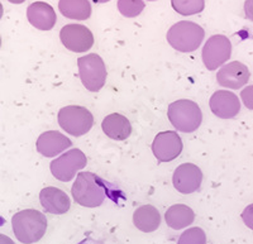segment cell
I'll list each match as a JSON object with an SVG mask.
<instances>
[{
	"instance_id": "23",
	"label": "cell",
	"mask_w": 253,
	"mask_h": 244,
	"mask_svg": "<svg viewBox=\"0 0 253 244\" xmlns=\"http://www.w3.org/2000/svg\"><path fill=\"white\" fill-rule=\"evenodd\" d=\"M177 244H207V236L202 228H190L180 236Z\"/></svg>"
},
{
	"instance_id": "6",
	"label": "cell",
	"mask_w": 253,
	"mask_h": 244,
	"mask_svg": "<svg viewBox=\"0 0 253 244\" xmlns=\"http://www.w3.org/2000/svg\"><path fill=\"white\" fill-rule=\"evenodd\" d=\"M58 124L63 130L74 137L86 134L94 125V117L86 108L67 105L58 112Z\"/></svg>"
},
{
	"instance_id": "27",
	"label": "cell",
	"mask_w": 253,
	"mask_h": 244,
	"mask_svg": "<svg viewBox=\"0 0 253 244\" xmlns=\"http://www.w3.org/2000/svg\"><path fill=\"white\" fill-rule=\"evenodd\" d=\"M0 244H14V243L12 242V239L5 237L4 234H1V236H0Z\"/></svg>"
},
{
	"instance_id": "26",
	"label": "cell",
	"mask_w": 253,
	"mask_h": 244,
	"mask_svg": "<svg viewBox=\"0 0 253 244\" xmlns=\"http://www.w3.org/2000/svg\"><path fill=\"white\" fill-rule=\"evenodd\" d=\"M245 13H246V17L253 22V0H246Z\"/></svg>"
},
{
	"instance_id": "1",
	"label": "cell",
	"mask_w": 253,
	"mask_h": 244,
	"mask_svg": "<svg viewBox=\"0 0 253 244\" xmlns=\"http://www.w3.org/2000/svg\"><path fill=\"white\" fill-rule=\"evenodd\" d=\"M12 227L20 243L33 244L46 234L47 219L38 210L26 209L13 215Z\"/></svg>"
},
{
	"instance_id": "30",
	"label": "cell",
	"mask_w": 253,
	"mask_h": 244,
	"mask_svg": "<svg viewBox=\"0 0 253 244\" xmlns=\"http://www.w3.org/2000/svg\"><path fill=\"white\" fill-rule=\"evenodd\" d=\"M148 1H155V0H148Z\"/></svg>"
},
{
	"instance_id": "7",
	"label": "cell",
	"mask_w": 253,
	"mask_h": 244,
	"mask_svg": "<svg viewBox=\"0 0 253 244\" xmlns=\"http://www.w3.org/2000/svg\"><path fill=\"white\" fill-rule=\"evenodd\" d=\"M86 156L84 155L83 151L75 148L56 158L55 161L51 162L49 167L53 177L57 178L58 181L69 182L75 177L78 171L86 166Z\"/></svg>"
},
{
	"instance_id": "24",
	"label": "cell",
	"mask_w": 253,
	"mask_h": 244,
	"mask_svg": "<svg viewBox=\"0 0 253 244\" xmlns=\"http://www.w3.org/2000/svg\"><path fill=\"white\" fill-rule=\"evenodd\" d=\"M241 99L243 101V104L246 105V108H248L250 110H253V85L245 87V89L241 91Z\"/></svg>"
},
{
	"instance_id": "8",
	"label": "cell",
	"mask_w": 253,
	"mask_h": 244,
	"mask_svg": "<svg viewBox=\"0 0 253 244\" xmlns=\"http://www.w3.org/2000/svg\"><path fill=\"white\" fill-rule=\"evenodd\" d=\"M232 55V43L223 35L211 36L203 48V62L210 71L224 65Z\"/></svg>"
},
{
	"instance_id": "3",
	"label": "cell",
	"mask_w": 253,
	"mask_h": 244,
	"mask_svg": "<svg viewBox=\"0 0 253 244\" xmlns=\"http://www.w3.org/2000/svg\"><path fill=\"white\" fill-rule=\"evenodd\" d=\"M205 32L199 24L189 20H181L173 24L167 32V42L178 52H194L202 44Z\"/></svg>"
},
{
	"instance_id": "14",
	"label": "cell",
	"mask_w": 253,
	"mask_h": 244,
	"mask_svg": "<svg viewBox=\"0 0 253 244\" xmlns=\"http://www.w3.org/2000/svg\"><path fill=\"white\" fill-rule=\"evenodd\" d=\"M71 144L72 142L66 135H63L57 130H49L42 133L38 137L36 147L38 152L44 157H55L63 151H66L69 147H71Z\"/></svg>"
},
{
	"instance_id": "21",
	"label": "cell",
	"mask_w": 253,
	"mask_h": 244,
	"mask_svg": "<svg viewBox=\"0 0 253 244\" xmlns=\"http://www.w3.org/2000/svg\"><path fill=\"white\" fill-rule=\"evenodd\" d=\"M171 4L178 14L185 17L202 13L205 8V0H171Z\"/></svg>"
},
{
	"instance_id": "22",
	"label": "cell",
	"mask_w": 253,
	"mask_h": 244,
	"mask_svg": "<svg viewBox=\"0 0 253 244\" xmlns=\"http://www.w3.org/2000/svg\"><path fill=\"white\" fill-rule=\"evenodd\" d=\"M143 0H118V10L123 17L134 18L143 12Z\"/></svg>"
},
{
	"instance_id": "13",
	"label": "cell",
	"mask_w": 253,
	"mask_h": 244,
	"mask_svg": "<svg viewBox=\"0 0 253 244\" xmlns=\"http://www.w3.org/2000/svg\"><path fill=\"white\" fill-rule=\"evenodd\" d=\"M251 72L246 65L238 61L229 62L224 65L218 71L216 81L220 86L228 87V89H241L248 82Z\"/></svg>"
},
{
	"instance_id": "4",
	"label": "cell",
	"mask_w": 253,
	"mask_h": 244,
	"mask_svg": "<svg viewBox=\"0 0 253 244\" xmlns=\"http://www.w3.org/2000/svg\"><path fill=\"white\" fill-rule=\"evenodd\" d=\"M167 117L176 129L184 133H193L203 121L202 110L196 103L187 99L176 100L169 105Z\"/></svg>"
},
{
	"instance_id": "11",
	"label": "cell",
	"mask_w": 253,
	"mask_h": 244,
	"mask_svg": "<svg viewBox=\"0 0 253 244\" xmlns=\"http://www.w3.org/2000/svg\"><path fill=\"white\" fill-rule=\"evenodd\" d=\"M203 172L194 163H182L175 169L172 176L173 187L178 193L193 194L202 186Z\"/></svg>"
},
{
	"instance_id": "12",
	"label": "cell",
	"mask_w": 253,
	"mask_h": 244,
	"mask_svg": "<svg viewBox=\"0 0 253 244\" xmlns=\"http://www.w3.org/2000/svg\"><path fill=\"white\" fill-rule=\"evenodd\" d=\"M211 113L221 119L234 118L241 110L238 96L227 90H218L211 95L209 101Z\"/></svg>"
},
{
	"instance_id": "9",
	"label": "cell",
	"mask_w": 253,
	"mask_h": 244,
	"mask_svg": "<svg viewBox=\"0 0 253 244\" xmlns=\"http://www.w3.org/2000/svg\"><path fill=\"white\" fill-rule=\"evenodd\" d=\"M60 40L69 51L81 53L86 52L94 44V36L83 24H67L60 32Z\"/></svg>"
},
{
	"instance_id": "17",
	"label": "cell",
	"mask_w": 253,
	"mask_h": 244,
	"mask_svg": "<svg viewBox=\"0 0 253 244\" xmlns=\"http://www.w3.org/2000/svg\"><path fill=\"white\" fill-rule=\"evenodd\" d=\"M103 132L113 141H126L132 133L130 122L124 115L113 113L107 115L101 123Z\"/></svg>"
},
{
	"instance_id": "18",
	"label": "cell",
	"mask_w": 253,
	"mask_h": 244,
	"mask_svg": "<svg viewBox=\"0 0 253 244\" xmlns=\"http://www.w3.org/2000/svg\"><path fill=\"white\" fill-rule=\"evenodd\" d=\"M133 224L141 232H155L161 224L160 211L152 205H142L133 214Z\"/></svg>"
},
{
	"instance_id": "16",
	"label": "cell",
	"mask_w": 253,
	"mask_h": 244,
	"mask_svg": "<svg viewBox=\"0 0 253 244\" xmlns=\"http://www.w3.org/2000/svg\"><path fill=\"white\" fill-rule=\"evenodd\" d=\"M27 18L29 23L40 31H49L55 27L57 20L55 9L44 1L32 3L27 9Z\"/></svg>"
},
{
	"instance_id": "25",
	"label": "cell",
	"mask_w": 253,
	"mask_h": 244,
	"mask_svg": "<svg viewBox=\"0 0 253 244\" xmlns=\"http://www.w3.org/2000/svg\"><path fill=\"white\" fill-rule=\"evenodd\" d=\"M242 219L245 221V224L247 225L250 229L253 230V204L248 205L245 210H243V213H242Z\"/></svg>"
},
{
	"instance_id": "20",
	"label": "cell",
	"mask_w": 253,
	"mask_h": 244,
	"mask_svg": "<svg viewBox=\"0 0 253 244\" xmlns=\"http://www.w3.org/2000/svg\"><path fill=\"white\" fill-rule=\"evenodd\" d=\"M58 9L63 17L75 20H86L91 15L89 0H60Z\"/></svg>"
},
{
	"instance_id": "28",
	"label": "cell",
	"mask_w": 253,
	"mask_h": 244,
	"mask_svg": "<svg viewBox=\"0 0 253 244\" xmlns=\"http://www.w3.org/2000/svg\"><path fill=\"white\" fill-rule=\"evenodd\" d=\"M9 3H13V4H22L24 3L26 0H8Z\"/></svg>"
},
{
	"instance_id": "2",
	"label": "cell",
	"mask_w": 253,
	"mask_h": 244,
	"mask_svg": "<svg viewBox=\"0 0 253 244\" xmlns=\"http://www.w3.org/2000/svg\"><path fill=\"white\" fill-rule=\"evenodd\" d=\"M72 198L85 207L100 206L107 198V187L99 176L91 172H80L72 185Z\"/></svg>"
},
{
	"instance_id": "19",
	"label": "cell",
	"mask_w": 253,
	"mask_h": 244,
	"mask_svg": "<svg viewBox=\"0 0 253 244\" xmlns=\"http://www.w3.org/2000/svg\"><path fill=\"white\" fill-rule=\"evenodd\" d=\"M165 220L166 224L175 230L184 229L193 224L195 220V214L193 209L184 204H176L167 209L165 214Z\"/></svg>"
},
{
	"instance_id": "5",
	"label": "cell",
	"mask_w": 253,
	"mask_h": 244,
	"mask_svg": "<svg viewBox=\"0 0 253 244\" xmlns=\"http://www.w3.org/2000/svg\"><path fill=\"white\" fill-rule=\"evenodd\" d=\"M79 76L85 89L98 92L107 81V69L103 58L96 53H89L78 60Z\"/></svg>"
},
{
	"instance_id": "15",
	"label": "cell",
	"mask_w": 253,
	"mask_h": 244,
	"mask_svg": "<svg viewBox=\"0 0 253 244\" xmlns=\"http://www.w3.org/2000/svg\"><path fill=\"white\" fill-rule=\"evenodd\" d=\"M40 201L47 213L56 214V215L67 213L71 206V201L67 194L53 186L44 187L41 191Z\"/></svg>"
},
{
	"instance_id": "10",
	"label": "cell",
	"mask_w": 253,
	"mask_h": 244,
	"mask_svg": "<svg viewBox=\"0 0 253 244\" xmlns=\"http://www.w3.org/2000/svg\"><path fill=\"white\" fill-rule=\"evenodd\" d=\"M182 141L176 132L166 130L158 133L152 143V152L157 161L170 162L180 156L182 151Z\"/></svg>"
},
{
	"instance_id": "29",
	"label": "cell",
	"mask_w": 253,
	"mask_h": 244,
	"mask_svg": "<svg viewBox=\"0 0 253 244\" xmlns=\"http://www.w3.org/2000/svg\"><path fill=\"white\" fill-rule=\"evenodd\" d=\"M95 3H108L110 0H94Z\"/></svg>"
}]
</instances>
